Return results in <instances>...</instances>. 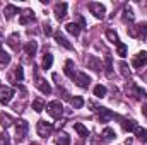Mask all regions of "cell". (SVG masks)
Instances as JSON below:
<instances>
[{
  "mask_svg": "<svg viewBox=\"0 0 147 145\" xmlns=\"http://www.w3.org/2000/svg\"><path fill=\"white\" fill-rule=\"evenodd\" d=\"M89 10H91V14H92L96 19H105L106 7H105L103 3H98V2H89Z\"/></svg>",
  "mask_w": 147,
  "mask_h": 145,
  "instance_id": "cell-3",
  "label": "cell"
},
{
  "mask_svg": "<svg viewBox=\"0 0 147 145\" xmlns=\"http://www.w3.org/2000/svg\"><path fill=\"white\" fill-rule=\"evenodd\" d=\"M75 84L79 85V87H82V89H87L89 87V84H91V79H89V75L84 72H77V75H75Z\"/></svg>",
  "mask_w": 147,
  "mask_h": 145,
  "instance_id": "cell-7",
  "label": "cell"
},
{
  "mask_svg": "<svg viewBox=\"0 0 147 145\" xmlns=\"http://www.w3.org/2000/svg\"><path fill=\"white\" fill-rule=\"evenodd\" d=\"M14 77H16L19 82L24 79V70H22V67H21V65H17V67L14 68Z\"/></svg>",
  "mask_w": 147,
  "mask_h": 145,
  "instance_id": "cell-35",
  "label": "cell"
},
{
  "mask_svg": "<svg viewBox=\"0 0 147 145\" xmlns=\"http://www.w3.org/2000/svg\"><path fill=\"white\" fill-rule=\"evenodd\" d=\"M24 51H26V55H29V56H34L38 51V43L36 41H29L26 46H24Z\"/></svg>",
  "mask_w": 147,
  "mask_h": 145,
  "instance_id": "cell-19",
  "label": "cell"
},
{
  "mask_svg": "<svg viewBox=\"0 0 147 145\" xmlns=\"http://www.w3.org/2000/svg\"><path fill=\"white\" fill-rule=\"evenodd\" d=\"M123 17H125V21H128V22H132L134 21V10L130 9V7H125V10H123Z\"/></svg>",
  "mask_w": 147,
  "mask_h": 145,
  "instance_id": "cell-36",
  "label": "cell"
},
{
  "mask_svg": "<svg viewBox=\"0 0 147 145\" xmlns=\"http://www.w3.org/2000/svg\"><path fill=\"white\" fill-rule=\"evenodd\" d=\"M125 145H132V144H130V140H127V142H125Z\"/></svg>",
  "mask_w": 147,
  "mask_h": 145,
  "instance_id": "cell-41",
  "label": "cell"
},
{
  "mask_svg": "<svg viewBox=\"0 0 147 145\" xmlns=\"http://www.w3.org/2000/svg\"><path fill=\"white\" fill-rule=\"evenodd\" d=\"M36 87L41 91V92H43V94H51V85H50L45 79H38Z\"/></svg>",
  "mask_w": 147,
  "mask_h": 145,
  "instance_id": "cell-18",
  "label": "cell"
},
{
  "mask_svg": "<svg viewBox=\"0 0 147 145\" xmlns=\"http://www.w3.org/2000/svg\"><path fill=\"white\" fill-rule=\"evenodd\" d=\"M106 75L108 77H113V67H111V56L110 55L106 56Z\"/></svg>",
  "mask_w": 147,
  "mask_h": 145,
  "instance_id": "cell-37",
  "label": "cell"
},
{
  "mask_svg": "<svg viewBox=\"0 0 147 145\" xmlns=\"http://www.w3.org/2000/svg\"><path fill=\"white\" fill-rule=\"evenodd\" d=\"M106 92H108V89H106L105 85H101V84L94 87V96H96V97H99V99H101V97H105V96H106Z\"/></svg>",
  "mask_w": 147,
  "mask_h": 145,
  "instance_id": "cell-28",
  "label": "cell"
},
{
  "mask_svg": "<svg viewBox=\"0 0 147 145\" xmlns=\"http://www.w3.org/2000/svg\"><path fill=\"white\" fill-rule=\"evenodd\" d=\"M12 123H14V119H12L10 114H7V113H0V125H2L3 128H9Z\"/></svg>",
  "mask_w": 147,
  "mask_h": 145,
  "instance_id": "cell-20",
  "label": "cell"
},
{
  "mask_svg": "<svg viewBox=\"0 0 147 145\" xmlns=\"http://www.w3.org/2000/svg\"><path fill=\"white\" fill-rule=\"evenodd\" d=\"M33 21H34V12H33L31 9L22 10V14H21V17H19V22H21L22 26H26V24H29V22H33Z\"/></svg>",
  "mask_w": 147,
  "mask_h": 145,
  "instance_id": "cell-10",
  "label": "cell"
},
{
  "mask_svg": "<svg viewBox=\"0 0 147 145\" xmlns=\"http://www.w3.org/2000/svg\"><path fill=\"white\" fill-rule=\"evenodd\" d=\"M106 38H108V41L110 43H113V44H118L120 43V38H118V34L115 33V31H106Z\"/></svg>",
  "mask_w": 147,
  "mask_h": 145,
  "instance_id": "cell-31",
  "label": "cell"
},
{
  "mask_svg": "<svg viewBox=\"0 0 147 145\" xmlns=\"http://www.w3.org/2000/svg\"><path fill=\"white\" fill-rule=\"evenodd\" d=\"M21 38H19V34L17 33H14V34H10L9 36V39H7V44L14 50V51H19V48H21Z\"/></svg>",
  "mask_w": 147,
  "mask_h": 145,
  "instance_id": "cell-14",
  "label": "cell"
},
{
  "mask_svg": "<svg viewBox=\"0 0 147 145\" xmlns=\"http://www.w3.org/2000/svg\"><path fill=\"white\" fill-rule=\"evenodd\" d=\"M33 109H34L36 113H41V111L45 109V101H43V99H34V101H33Z\"/></svg>",
  "mask_w": 147,
  "mask_h": 145,
  "instance_id": "cell-34",
  "label": "cell"
},
{
  "mask_svg": "<svg viewBox=\"0 0 147 145\" xmlns=\"http://www.w3.org/2000/svg\"><path fill=\"white\" fill-rule=\"evenodd\" d=\"M67 9H69V5H67L65 2L57 3V5H55V17H57L58 21L65 19V15H67Z\"/></svg>",
  "mask_w": 147,
  "mask_h": 145,
  "instance_id": "cell-9",
  "label": "cell"
},
{
  "mask_svg": "<svg viewBox=\"0 0 147 145\" xmlns=\"http://www.w3.org/2000/svg\"><path fill=\"white\" fill-rule=\"evenodd\" d=\"M74 128H75V132L79 133V137H82V138H87L89 132H87V128H86L82 123H75V125H74Z\"/></svg>",
  "mask_w": 147,
  "mask_h": 145,
  "instance_id": "cell-25",
  "label": "cell"
},
{
  "mask_svg": "<svg viewBox=\"0 0 147 145\" xmlns=\"http://www.w3.org/2000/svg\"><path fill=\"white\" fill-rule=\"evenodd\" d=\"M36 132L41 138L50 137L51 132H53V123H50V121H46V119H39L38 125H36Z\"/></svg>",
  "mask_w": 147,
  "mask_h": 145,
  "instance_id": "cell-1",
  "label": "cell"
},
{
  "mask_svg": "<svg viewBox=\"0 0 147 145\" xmlns=\"http://www.w3.org/2000/svg\"><path fill=\"white\" fill-rule=\"evenodd\" d=\"M63 72H65V75H67L69 79H75L77 70H75V63H74V60H67V62H65V68H63Z\"/></svg>",
  "mask_w": 147,
  "mask_h": 145,
  "instance_id": "cell-12",
  "label": "cell"
},
{
  "mask_svg": "<svg viewBox=\"0 0 147 145\" xmlns=\"http://www.w3.org/2000/svg\"><path fill=\"white\" fill-rule=\"evenodd\" d=\"M28 130H29L28 121H24V119H17L16 121V135H17V138H24L28 135Z\"/></svg>",
  "mask_w": 147,
  "mask_h": 145,
  "instance_id": "cell-5",
  "label": "cell"
},
{
  "mask_svg": "<svg viewBox=\"0 0 147 145\" xmlns=\"http://www.w3.org/2000/svg\"><path fill=\"white\" fill-rule=\"evenodd\" d=\"M98 113H99V121H101V123H108L111 118H115V116H116V114H115V113H111L108 108H99V109H98Z\"/></svg>",
  "mask_w": 147,
  "mask_h": 145,
  "instance_id": "cell-11",
  "label": "cell"
},
{
  "mask_svg": "<svg viewBox=\"0 0 147 145\" xmlns=\"http://www.w3.org/2000/svg\"><path fill=\"white\" fill-rule=\"evenodd\" d=\"M70 104H72V108L79 109V108H82V106H84V99H82L80 96H75V97L70 99Z\"/></svg>",
  "mask_w": 147,
  "mask_h": 145,
  "instance_id": "cell-30",
  "label": "cell"
},
{
  "mask_svg": "<svg viewBox=\"0 0 147 145\" xmlns=\"http://www.w3.org/2000/svg\"><path fill=\"white\" fill-rule=\"evenodd\" d=\"M65 29H67V33H70L72 36H79L80 34V26L79 24H75V22H69L67 26H65Z\"/></svg>",
  "mask_w": 147,
  "mask_h": 145,
  "instance_id": "cell-23",
  "label": "cell"
},
{
  "mask_svg": "<svg viewBox=\"0 0 147 145\" xmlns=\"http://www.w3.org/2000/svg\"><path fill=\"white\" fill-rule=\"evenodd\" d=\"M0 63H2V65H9V63H10V55H9L2 46H0Z\"/></svg>",
  "mask_w": 147,
  "mask_h": 145,
  "instance_id": "cell-29",
  "label": "cell"
},
{
  "mask_svg": "<svg viewBox=\"0 0 147 145\" xmlns=\"http://www.w3.org/2000/svg\"><path fill=\"white\" fill-rule=\"evenodd\" d=\"M142 114L147 118V104H144V106H142Z\"/></svg>",
  "mask_w": 147,
  "mask_h": 145,
  "instance_id": "cell-40",
  "label": "cell"
},
{
  "mask_svg": "<svg viewBox=\"0 0 147 145\" xmlns=\"http://www.w3.org/2000/svg\"><path fill=\"white\" fill-rule=\"evenodd\" d=\"M101 137L106 140V142H111V140H115V137H116V133H115V130L110 128V126H106L105 130H103V133H101Z\"/></svg>",
  "mask_w": 147,
  "mask_h": 145,
  "instance_id": "cell-24",
  "label": "cell"
},
{
  "mask_svg": "<svg viewBox=\"0 0 147 145\" xmlns=\"http://www.w3.org/2000/svg\"><path fill=\"white\" fill-rule=\"evenodd\" d=\"M55 144L57 145H69L70 144V137L65 132H58L57 137H55Z\"/></svg>",
  "mask_w": 147,
  "mask_h": 145,
  "instance_id": "cell-17",
  "label": "cell"
},
{
  "mask_svg": "<svg viewBox=\"0 0 147 145\" xmlns=\"http://www.w3.org/2000/svg\"><path fill=\"white\" fill-rule=\"evenodd\" d=\"M128 33H130L132 38H137V36L144 38L147 34V22H140L139 26H132V28L128 29Z\"/></svg>",
  "mask_w": 147,
  "mask_h": 145,
  "instance_id": "cell-6",
  "label": "cell"
},
{
  "mask_svg": "<svg viewBox=\"0 0 147 145\" xmlns=\"http://www.w3.org/2000/svg\"><path fill=\"white\" fill-rule=\"evenodd\" d=\"M135 137H137L142 144H146L147 142V130L146 128H139V126H137V130H135Z\"/></svg>",
  "mask_w": 147,
  "mask_h": 145,
  "instance_id": "cell-26",
  "label": "cell"
},
{
  "mask_svg": "<svg viewBox=\"0 0 147 145\" xmlns=\"http://www.w3.org/2000/svg\"><path fill=\"white\" fill-rule=\"evenodd\" d=\"M21 10H19V7L17 5H12V3H9V5H5V9H3V15H5V19H12L16 14H19Z\"/></svg>",
  "mask_w": 147,
  "mask_h": 145,
  "instance_id": "cell-15",
  "label": "cell"
},
{
  "mask_svg": "<svg viewBox=\"0 0 147 145\" xmlns=\"http://www.w3.org/2000/svg\"><path fill=\"white\" fill-rule=\"evenodd\" d=\"M14 97V89L12 87H7V85H2L0 87V103L2 104H9Z\"/></svg>",
  "mask_w": 147,
  "mask_h": 145,
  "instance_id": "cell-4",
  "label": "cell"
},
{
  "mask_svg": "<svg viewBox=\"0 0 147 145\" xmlns=\"http://www.w3.org/2000/svg\"><path fill=\"white\" fill-rule=\"evenodd\" d=\"M130 91H134V94H135V97L137 99H146L147 97V92L144 89H140V87H137L135 84H130Z\"/></svg>",
  "mask_w": 147,
  "mask_h": 145,
  "instance_id": "cell-22",
  "label": "cell"
},
{
  "mask_svg": "<svg viewBox=\"0 0 147 145\" xmlns=\"http://www.w3.org/2000/svg\"><path fill=\"white\" fill-rule=\"evenodd\" d=\"M121 126H123L125 132L130 133V132H135V130H137V121H134V119H123Z\"/></svg>",
  "mask_w": 147,
  "mask_h": 145,
  "instance_id": "cell-21",
  "label": "cell"
},
{
  "mask_svg": "<svg viewBox=\"0 0 147 145\" xmlns=\"http://www.w3.org/2000/svg\"><path fill=\"white\" fill-rule=\"evenodd\" d=\"M55 41H57V43H58L60 46H63L65 50H72V43H70V41H69L67 38L63 36V34H62L60 31H58V33H55Z\"/></svg>",
  "mask_w": 147,
  "mask_h": 145,
  "instance_id": "cell-13",
  "label": "cell"
},
{
  "mask_svg": "<svg viewBox=\"0 0 147 145\" xmlns=\"http://www.w3.org/2000/svg\"><path fill=\"white\" fill-rule=\"evenodd\" d=\"M51 65H53V56L51 55H45V58H43V68L45 70H48V68H51Z\"/></svg>",
  "mask_w": 147,
  "mask_h": 145,
  "instance_id": "cell-32",
  "label": "cell"
},
{
  "mask_svg": "<svg viewBox=\"0 0 147 145\" xmlns=\"http://www.w3.org/2000/svg\"><path fill=\"white\" fill-rule=\"evenodd\" d=\"M118 67H120V73H121L125 79H128V77H130V68H128V65H127L125 62H120V65H118Z\"/></svg>",
  "mask_w": 147,
  "mask_h": 145,
  "instance_id": "cell-33",
  "label": "cell"
},
{
  "mask_svg": "<svg viewBox=\"0 0 147 145\" xmlns=\"http://www.w3.org/2000/svg\"><path fill=\"white\" fill-rule=\"evenodd\" d=\"M46 111H48V114H50L51 118L60 119V118H62V114H63V106H62V103H60V101H51V103H48V104H46Z\"/></svg>",
  "mask_w": 147,
  "mask_h": 145,
  "instance_id": "cell-2",
  "label": "cell"
},
{
  "mask_svg": "<svg viewBox=\"0 0 147 145\" xmlns=\"http://www.w3.org/2000/svg\"><path fill=\"white\" fill-rule=\"evenodd\" d=\"M0 145H10V137L7 133H2L0 135Z\"/></svg>",
  "mask_w": 147,
  "mask_h": 145,
  "instance_id": "cell-38",
  "label": "cell"
},
{
  "mask_svg": "<svg viewBox=\"0 0 147 145\" xmlns=\"http://www.w3.org/2000/svg\"><path fill=\"white\" fill-rule=\"evenodd\" d=\"M132 65H134L135 68H142V67H146L147 65V51H140V53H137L135 58H134V62H132Z\"/></svg>",
  "mask_w": 147,
  "mask_h": 145,
  "instance_id": "cell-8",
  "label": "cell"
},
{
  "mask_svg": "<svg viewBox=\"0 0 147 145\" xmlns=\"http://www.w3.org/2000/svg\"><path fill=\"white\" fill-rule=\"evenodd\" d=\"M87 67L89 68H92L94 72H99L101 68H103V65H101V62L94 56V55H91V56H87Z\"/></svg>",
  "mask_w": 147,
  "mask_h": 145,
  "instance_id": "cell-16",
  "label": "cell"
},
{
  "mask_svg": "<svg viewBox=\"0 0 147 145\" xmlns=\"http://www.w3.org/2000/svg\"><path fill=\"white\" fill-rule=\"evenodd\" d=\"M43 33H45L46 36H51V34H53V31H51V26L45 22V24H43Z\"/></svg>",
  "mask_w": 147,
  "mask_h": 145,
  "instance_id": "cell-39",
  "label": "cell"
},
{
  "mask_svg": "<svg viewBox=\"0 0 147 145\" xmlns=\"http://www.w3.org/2000/svg\"><path fill=\"white\" fill-rule=\"evenodd\" d=\"M127 51H128V48H127L125 43H118V44H116V55H118V56L125 58V56H127Z\"/></svg>",
  "mask_w": 147,
  "mask_h": 145,
  "instance_id": "cell-27",
  "label": "cell"
}]
</instances>
